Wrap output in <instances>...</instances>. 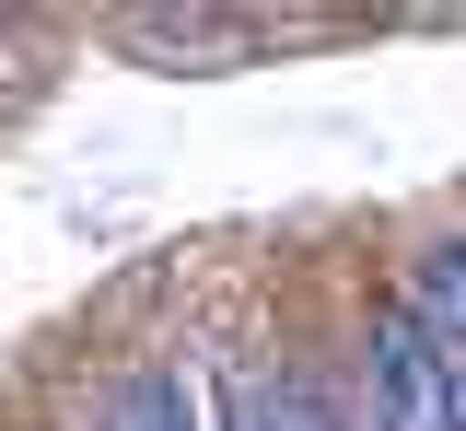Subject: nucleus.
<instances>
[{
	"label": "nucleus",
	"mask_w": 466,
	"mask_h": 431,
	"mask_svg": "<svg viewBox=\"0 0 466 431\" xmlns=\"http://www.w3.org/2000/svg\"><path fill=\"white\" fill-rule=\"evenodd\" d=\"M233 431H339V420H327L315 373H245L233 385Z\"/></svg>",
	"instance_id": "3"
},
{
	"label": "nucleus",
	"mask_w": 466,
	"mask_h": 431,
	"mask_svg": "<svg viewBox=\"0 0 466 431\" xmlns=\"http://www.w3.org/2000/svg\"><path fill=\"white\" fill-rule=\"evenodd\" d=\"M373 431H466L455 362H443L408 315H373Z\"/></svg>",
	"instance_id": "1"
},
{
	"label": "nucleus",
	"mask_w": 466,
	"mask_h": 431,
	"mask_svg": "<svg viewBox=\"0 0 466 431\" xmlns=\"http://www.w3.org/2000/svg\"><path fill=\"white\" fill-rule=\"evenodd\" d=\"M106 431H198V396H187V373H128L116 385Z\"/></svg>",
	"instance_id": "4"
},
{
	"label": "nucleus",
	"mask_w": 466,
	"mask_h": 431,
	"mask_svg": "<svg viewBox=\"0 0 466 431\" xmlns=\"http://www.w3.org/2000/svg\"><path fill=\"white\" fill-rule=\"evenodd\" d=\"M408 326H420V338H431V350H443V362H455L466 350V234H443V246H420V268H408Z\"/></svg>",
	"instance_id": "2"
}]
</instances>
